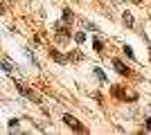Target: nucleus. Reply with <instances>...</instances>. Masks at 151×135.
Instances as JSON below:
<instances>
[{
    "instance_id": "ddd939ff",
    "label": "nucleus",
    "mask_w": 151,
    "mask_h": 135,
    "mask_svg": "<svg viewBox=\"0 0 151 135\" xmlns=\"http://www.w3.org/2000/svg\"><path fill=\"white\" fill-rule=\"evenodd\" d=\"M124 25H129V27L133 25V18H131V16H129V14H124Z\"/></svg>"
},
{
    "instance_id": "20e7f679",
    "label": "nucleus",
    "mask_w": 151,
    "mask_h": 135,
    "mask_svg": "<svg viewBox=\"0 0 151 135\" xmlns=\"http://www.w3.org/2000/svg\"><path fill=\"white\" fill-rule=\"evenodd\" d=\"M113 65H115V70L120 72V74H129V70L124 68V63H122V61H117V59H115V61H113Z\"/></svg>"
},
{
    "instance_id": "9b49d317",
    "label": "nucleus",
    "mask_w": 151,
    "mask_h": 135,
    "mask_svg": "<svg viewBox=\"0 0 151 135\" xmlns=\"http://www.w3.org/2000/svg\"><path fill=\"white\" fill-rule=\"evenodd\" d=\"M75 41H77V43H83V41H86V34H83V32H77L75 34Z\"/></svg>"
},
{
    "instance_id": "1a4fd4ad",
    "label": "nucleus",
    "mask_w": 151,
    "mask_h": 135,
    "mask_svg": "<svg viewBox=\"0 0 151 135\" xmlns=\"http://www.w3.org/2000/svg\"><path fill=\"white\" fill-rule=\"evenodd\" d=\"M50 56L54 59V61H59V63H63V61H65V59H63L61 54H59V52H50Z\"/></svg>"
},
{
    "instance_id": "f257e3e1",
    "label": "nucleus",
    "mask_w": 151,
    "mask_h": 135,
    "mask_svg": "<svg viewBox=\"0 0 151 135\" xmlns=\"http://www.w3.org/2000/svg\"><path fill=\"white\" fill-rule=\"evenodd\" d=\"M54 29H57V36H59V41H68V39H70L68 27H63L61 23H57V25H54Z\"/></svg>"
},
{
    "instance_id": "2eb2a0df",
    "label": "nucleus",
    "mask_w": 151,
    "mask_h": 135,
    "mask_svg": "<svg viewBox=\"0 0 151 135\" xmlns=\"http://www.w3.org/2000/svg\"><path fill=\"white\" fill-rule=\"evenodd\" d=\"M86 27H88L90 32H97V25H93V23H86Z\"/></svg>"
},
{
    "instance_id": "39448f33",
    "label": "nucleus",
    "mask_w": 151,
    "mask_h": 135,
    "mask_svg": "<svg viewBox=\"0 0 151 135\" xmlns=\"http://www.w3.org/2000/svg\"><path fill=\"white\" fill-rule=\"evenodd\" d=\"M95 77L99 79V81H106V74H104V70H101V68H95Z\"/></svg>"
},
{
    "instance_id": "7ed1b4c3",
    "label": "nucleus",
    "mask_w": 151,
    "mask_h": 135,
    "mask_svg": "<svg viewBox=\"0 0 151 135\" xmlns=\"http://www.w3.org/2000/svg\"><path fill=\"white\" fill-rule=\"evenodd\" d=\"M16 88H18V92H20V95H25V97H29V99H34V101H38V97L34 95L32 90H27L25 86H20V84H18V86H16Z\"/></svg>"
},
{
    "instance_id": "0eeeda50",
    "label": "nucleus",
    "mask_w": 151,
    "mask_h": 135,
    "mask_svg": "<svg viewBox=\"0 0 151 135\" xmlns=\"http://www.w3.org/2000/svg\"><path fill=\"white\" fill-rule=\"evenodd\" d=\"M122 50H124V54H126L129 59H135V54H133V50H131V45H124Z\"/></svg>"
},
{
    "instance_id": "6e6552de",
    "label": "nucleus",
    "mask_w": 151,
    "mask_h": 135,
    "mask_svg": "<svg viewBox=\"0 0 151 135\" xmlns=\"http://www.w3.org/2000/svg\"><path fill=\"white\" fill-rule=\"evenodd\" d=\"M70 20H72V11L65 9V11H63V23H70Z\"/></svg>"
},
{
    "instance_id": "9d476101",
    "label": "nucleus",
    "mask_w": 151,
    "mask_h": 135,
    "mask_svg": "<svg viewBox=\"0 0 151 135\" xmlns=\"http://www.w3.org/2000/svg\"><path fill=\"white\" fill-rule=\"evenodd\" d=\"M0 68H2L5 72H12V70H14V68H12V63H7V61H0Z\"/></svg>"
},
{
    "instance_id": "423d86ee",
    "label": "nucleus",
    "mask_w": 151,
    "mask_h": 135,
    "mask_svg": "<svg viewBox=\"0 0 151 135\" xmlns=\"http://www.w3.org/2000/svg\"><path fill=\"white\" fill-rule=\"evenodd\" d=\"M25 54H27V59L32 61V65H36V68H38V61H36V56L32 54V50H25Z\"/></svg>"
},
{
    "instance_id": "f03ea898",
    "label": "nucleus",
    "mask_w": 151,
    "mask_h": 135,
    "mask_svg": "<svg viewBox=\"0 0 151 135\" xmlns=\"http://www.w3.org/2000/svg\"><path fill=\"white\" fill-rule=\"evenodd\" d=\"M63 122L68 124L70 129H75V131H83V126H81V124H79V122H77V119H75V117H72V115H65V117H63Z\"/></svg>"
},
{
    "instance_id": "4468645a",
    "label": "nucleus",
    "mask_w": 151,
    "mask_h": 135,
    "mask_svg": "<svg viewBox=\"0 0 151 135\" xmlns=\"http://www.w3.org/2000/svg\"><path fill=\"white\" fill-rule=\"evenodd\" d=\"M93 47H95L97 52H101V41H97V39H95V41H93Z\"/></svg>"
},
{
    "instance_id": "dca6fc26",
    "label": "nucleus",
    "mask_w": 151,
    "mask_h": 135,
    "mask_svg": "<svg viewBox=\"0 0 151 135\" xmlns=\"http://www.w3.org/2000/svg\"><path fill=\"white\" fill-rule=\"evenodd\" d=\"M147 131H151V117L147 119Z\"/></svg>"
},
{
    "instance_id": "f8f14e48",
    "label": "nucleus",
    "mask_w": 151,
    "mask_h": 135,
    "mask_svg": "<svg viewBox=\"0 0 151 135\" xmlns=\"http://www.w3.org/2000/svg\"><path fill=\"white\" fill-rule=\"evenodd\" d=\"M18 129V119H9V131H16Z\"/></svg>"
}]
</instances>
